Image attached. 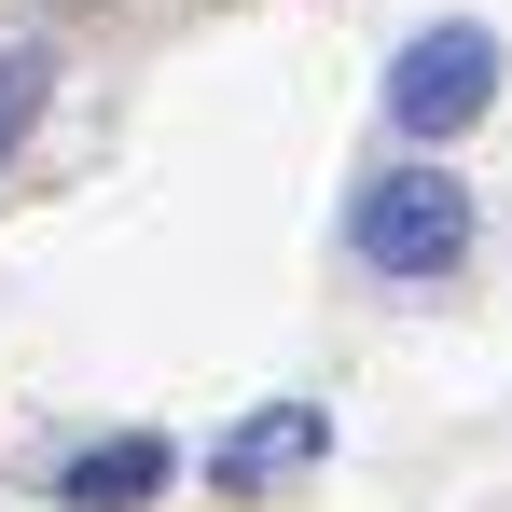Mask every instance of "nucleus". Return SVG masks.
<instances>
[{"mask_svg": "<svg viewBox=\"0 0 512 512\" xmlns=\"http://www.w3.org/2000/svg\"><path fill=\"white\" fill-rule=\"evenodd\" d=\"M346 250L374 263V277H443V263L471 250V180L457 167H388L346 194Z\"/></svg>", "mask_w": 512, "mask_h": 512, "instance_id": "1", "label": "nucleus"}, {"mask_svg": "<svg viewBox=\"0 0 512 512\" xmlns=\"http://www.w3.org/2000/svg\"><path fill=\"white\" fill-rule=\"evenodd\" d=\"M485 97H499V28H471V14H443V28H416V42L388 56V125H402V139L485 125Z\"/></svg>", "mask_w": 512, "mask_h": 512, "instance_id": "2", "label": "nucleus"}, {"mask_svg": "<svg viewBox=\"0 0 512 512\" xmlns=\"http://www.w3.org/2000/svg\"><path fill=\"white\" fill-rule=\"evenodd\" d=\"M319 457H333V416H319V402H263L250 429L208 443V485H222V499H263V485H291V471H319Z\"/></svg>", "mask_w": 512, "mask_h": 512, "instance_id": "3", "label": "nucleus"}, {"mask_svg": "<svg viewBox=\"0 0 512 512\" xmlns=\"http://www.w3.org/2000/svg\"><path fill=\"white\" fill-rule=\"evenodd\" d=\"M167 471H180L167 443H153V429H125V443H84V457H56V499H70V512H139Z\"/></svg>", "mask_w": 512, "mask_h": 512, "instance_id": "4", "label": "nucleus"}, {"mask_svg": "<svg viewBox=\"0 0 512 512\" xmlns=\"http://www.w3.org/2000/svg\"><path fill=\"white\" fill-rule=\"evenodd\" d=\"M42 84H56V56H42V42H0V167H14V139L42 125Z\"/></svg>", "mask_w": 512, "mask_h": 512, "instance_id": "5", "label": "nucleus"}]
</instances>
